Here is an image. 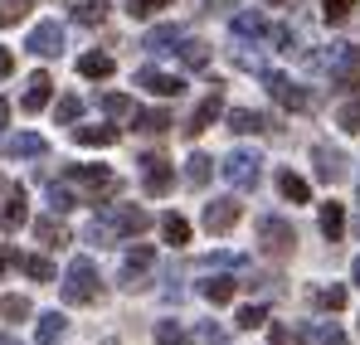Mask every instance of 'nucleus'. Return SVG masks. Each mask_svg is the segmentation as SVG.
Returning <instances> with one entry per match:
<instances>
[{
  "instance_id": "nucleus-1",
  "label": "nucleus",
  "mask_w": 360,
  "mask_h": 345,
  "mask_svg": "<svg viewBox=\"0 0 360 345\" xmlns=\"http://www.w3.org/2000/svg\"><path fill=\"white\" fill-rule=\"evenodd\" d=\"M151 229V214L136 204H112L98 224H88V243H112V238H131V233Z\"/></svg>"
},
{
  "instance_id": "nucleus-2",
  "label": "nucleus",
  "mask_w": 360,
  "mask_h": 345,
  "mask_svg": "<svg viewBox=\"0 0 360 345\" xmlns=\"http://www.w3.org/2000/svg\"><path fill=\"white\" fill-rule=\"evenodd\" d=\"M68 185H73L78 200H88V204H103V200L117 195V175L108 171V166H73V171H68Z\"/></svg>"
},
{
  "instance_id": "nucleus-3",
  "label": "nucleus",
  "mask_w": 360,
  "mask_h": 345,
  "mask_svg": "<svg viewBox=\"0 0 360 345\" xmlns=\"http://www.w3.org/2000/svg\"><path fill=\"white\" fill-rule=\"evenodd\" d=\"M103 287H98V268L88 263V258H73V268L63 273V301H73V306H88V301H98Z\"/></svg>"
},
{
  "instance_id": "nucleus-4",
  "label": "nucleus",
  "mask_w": 360,
  "mask_h": 345,
  "mask_svg": "<svg viewBox=\"0 0 360 345\" xmlns=\"http://www.w3.org/2000/svg\"><path fill=\"white\" fill-rule=\"evenodd\" d=\"M219 171H224V180H229L234 190H253V185H258V175H263V156H258V151H248V146H239V151H229V156H224V166H219Z\"/></svg>"
},
{
  "instance_id": "nucleus-5",
  "label": "nucleus",
  "mask_w": 360,
  "mask_h": 345,
  "mask_svg": "<svg viewBox=\"0 0 360 345\" xmlns=\"http://www.w3.org/2000/svg\"><path fill=\"white\" fill-rule=\"evenodd\" d=\"M292 243H297V233H292L288 219H278V214H263V219H258V248H263L268 258H288Z\"/></svg>"
},
{
  "instance_id": "nucleus-6",
  "label": "nucleus",
  "mask_w": 360,
  "mask_h": 345,
  "mask_svg": "<svg viewBox=\"0 0 360 345\" xmlns=\"http://www.w3.org/2000/svg\"><path fill=\"white\" fill-rule=\"evenodd\" d=\"M263 88H268L273 103L288 108V112H307V108H311V93H307L302 83H292L288 73H263Z\"/></svg>"
},
{
  "instance_id": "nucleus-7",
  "label": "nucleus",
  "mask_w": 360,
  "mask_h": 345,
  "mask_svg": "<svg viewBox=\"0 0 360 345\" xmlns=\"http://www.w3.org/2000/svg\"><path fill=\"white\" fill-rule=\"evenodd\" d=\"M326 68H331V83L336 88H360V49L356 44H331Z\"/></svg>"
},
{
  "instance_id": "nucleus-8",
  "label": "nucleus",
  "mask_w": 360,
  "mask_h": 345,
  "mask_svg": "<svg viewBox=\"0 0 360 345\" xmlns=\"http://www.w3.org/2000/svg\"><path fill=\"white\" fill-rule=\"evenodd\" d=\"M151 268H156V248H146V243H141V248H131V253H127V258H122V287H146V273H151Z\"/></svg>"
},
{
  "instance_id": "nucleus-9",
  "label": "nucleus",
  "mask_w": 360,
  "mask_h": 345,
  "mask_svg": "<svg viewBox=\"0 0 360 345\" xmlns=\"http://www.w3.org/2000/svg\"><path fill=\"white\" fill-rule=\"evenodd\" d=\"M30 54H34V58H59L63 54V25L39 20V25L30 30Z\"/></svg>"
},
{
  "instance_id": "nucleus-10",
  "label": "nucleus",
  "mask_w": 360,
  "mask_h": 345,
  "mask_svg": "<svg viewBox=\"0 0 360 345\" xmlns=\"http://www.w3.org/2000/svg\"><path fill=\"white\" fill-rule=\"evenodd\" d=\"M239 214H243V204L234 200V195L210 200V204H205V229H210V233H229L234 224H239Z\"/></svg>"
},
{
  "instance_id": "nucleus-11",
  "label": "nucleus",
  "mask_w": 360,
  "mask_h": 345,
  "mask_svg": "<svg viewBox=\"0 0 360 345\" xmlns=\"http://www.w3.org/2000/svg\"><path fill=\"white\" fill-rule=\"evenodd\" d=\"M141 185H146V195H166V190L176 185L171 161H166V156H141Z\"/></svg>"
},
{
  "instance_id": "nucleus-12",
  "label": "nucleus",
  "mask_w": 360,
  "mask_h": 345,
  "mask_svg": "<svg viewBox=\"0 0 360 345\" xmlns=\"http://www.w3.org/2000/svg\"><path fill=\"white\" fill-rule=\"evenodd\" d=\"M311 161H316V180H326V185H336V180H346V156H341L336 146H326V141H316V146H311Z\"/></svg>"
},
{
  "instance_id": "nucleus-13",
  "label": "nucleus",
  "mask_w": 360,
  "mask_h": 345,
  "mask_svg": "<svg viewBox=\"0 0 360 345\" xmlns=\"http://www.w3.org/2000/svg\"><path fill=\"white\" fill-rule=\"evenodd\" d=\"M49 98H54V78H49V73H34V78L25 83L20 108H25V112H39V108H49Z\"/></svg>"
},
{
  "instance_id": "nucleus-14",
  "label": "nucleus",
  "mask_w": 360,
  "mask_h": 345,
  "mask_svg": "<svg viewBox=\"0 0 360 345\" xmlns=\"http://www.w3.org/2000/svg\"><path fill=\"white\" fill-rule=\"evenodd\" d=\"M136 88H146V93H156V98H176L185 83H180L176 73H156V68H141V73H136Z\"/></svg>"
},
{
  "instance_id": "nucleus-15",
  "label": "nucleus",
  "mask_w": 360,
  "mask_h": 345,
  "mask_svg": "<svg viewBox=\"0 0 360 345\" xmlns=\"http://www.w3.org/2000/svg\"><path fill=\"white\" fill-rule=\"evenodd\" d=\"M219 112H224V98H219V88H214V93H210V98L190 112V126H185V131H190V136H200V131H205V126H210Z\"/></svg>"
},
{
  "instance_id": "nucleus-16",
  "label": "nucleus",
  "mask_w": 360,
  "mask_h": 345,
  "mask_svg": "<svg viewBox=\"0 0 360 345\" xmlns=\"http://www.w3.org/2000/svg\"><path fill=\"white\" fill-rule=\"evenodd\" d=\"M44 151H49V141L34 136V131H15V136H5V156H44Z\"/></svg>"
},
{
  "instance_id": "nucleus-17",
  "label": "nucleus",
  "mask_w": 360,
  "mask_h": 345,
  "mask_svg": "<svg viewBox=\"0 0 360 345\" xmlns=\"http://www.w3.org/2000/svg\"><path fill=\"white\" fill-rule=\"evenodd\" d=\"M63 331H68V321H63V311H44L39 321H34V336H39V345H59Z\"/></svg>"
},
{
  "instance_id": "nucleus-18",
  "label": "nucleus",
  "mask_w": 360,
  "mask_h": 345,
  "mask_svg": "<svg viewBox=\"0 0 360 345\" xmlns=\"http://www.w3.org/2000/svg\"><path fill=\"white\" fill-rule=\"evenodd\" d=\"M185 39V30L180 25H156V30H146V49L151 54H171V44Z\"/></svg>"
},
{
  "instance_id": "nucleus-19",
  "label": "nucleus",
  "mask_w": 360,
  "mask_h": 345,
  "mask_svg": "<svg viewBox=\"0 0 360 345\" xmlns=\"http://www.w3.org/2000/svg\"><path fill=\"white\" fill-rule=\"evenodd\" d=\"M0 224H5V229H20V224H25V190H20V185H10V190H5Z\"/></svg>"
},
{
  "instance_id": "nucleus-20",
  "label": "nucleus",
  "mask_w": 360,
  "mask_h": 345,
  "mask_svg": "<svg viewBox=\"0 0 360 345\" xmlns=\"http://www.w3.org/2000/svg\"><path fill=\"white\" fill-rule=\"evenodd\" d=\"M68 15L78 25H103L108 20V0H68Z\"/></svg>"
},
{
  "instance_id": "nucleus-21",
  "label": "nucleus",
  "mask_w": 360,
  "mask_h": 345,
  "mask_svg": "<svg viewBox=\"0 0 360 345\" xmlns=\"http://www.w3.org/2000/svg\"><path fill=\"white\" fill-rule=\"evenodd\" d=\"M234 34H239V39H263V34H268V20H263L258 10H239V15H234Z\"/></svg>"
},
{
  "instance_id": "nucleus-22",
  "label": "nucleus",
  "mask_w": 360,
  "mask_h": 345,
  "mask_svg": "<svg viewBox=\"0 0 360 345\" xmlns=\"http://www.w3.org/2000/svg\"><path fill=\"white\" fill-rule=\"evenodd\" d=\"M112 68H117V58H112V54H98V49L78 58V73H83V78H112Z\"/></svg>"
},
{
  "instance_id": "nucleus-23",
  "label": "nucleus",
  "mask_w": 360,
  "mask_h": 345,
  "mask_svg": "<svg viewBox=\"0 0 360 345\" xmlns=\"http://www.w3.org/2000/svg\"><path fill=\"white\" fill-rule=\"evenodd\" d=\"M234 278H210V282H200V297L210 301V306H224V301H234Z\"/></svg>"
},
{
  "instance_id": "nucleus-24",
  "label": "nucleus",
  "mask_w": 360,
  "mask_h": 345,
  "mask_svg": "<svg viewBox=\"0 0 360 345\" xmlns=\"http://www.w3.org/2000/svg\"><path fill=\"white\" fill-rule=\"evenodd\" d=\"M278 190H283V200H292V204H307V200H311V185L292 171H278Z\"/></svg>"
},
{
  "instance_id": "nucleus-25",
  "label": "nucleus",
  "mask_w": 360,
  "mask_h": 345,
  "mask_svg": "<svg viewBox=\"0 0 360 345\" xmlns=\"http://www.w3.org/2000/svg\"><path fill=\"white\" fill-rule=\"evenodd\" d=\"M210 175H214V161H210L205 151H190V161H185V180L200 190V185H210Z\"/></svg>"
},
{
  "instance_id": "nucleus-26",
  "label": "nucleus",
  "mask_w": 360,
  "mask_h": 345,
  "mask_svg": "<svg viewBox=\"0 0 360 345\" xmlns=\"http://www.w3.org/2000/svg\"><path fill=\"white\" fill-rule=\"evenodd\" d=\"M73 141L78 146H112L117 141V126H73Z\"/></svg>"
},
{
  "instance_id": "nucleus-27",
  "label": "nucleus",
  "mask_w": 360,
  "mask_h": 345,
  "mask_svg": "<svg viewBox=\"0 0 360 345\" xmlns=\"http://www.w3.org/2000/svg\"><path fill=\"white\" fill-rule=\"evenodd\" d=\"M131 122H136V131H146V136L171 131V112H161V108H151V112H131Z\"/></svg>"
},
{
  "instance_id": "nucleus-28",
  "label": "nucleus",
  "mask_w": 360,
  "mask_h": 345,
  "mask_svg": "<svg viewBox=\"0 0 360 345\" xmlns=\"http://www.w3.org/2000/svg\"><path fill=\"white\" fill-rule=\"evenodd\" d=\"M321 233H326L331 243H336V238L346 233V209H341L336 200H331V204H321Z\"/></svg>"
},
{
  "instance_id": "nucleus-29",
  "label": "nucleus",
  "mask_w": 360,
  "mask_h": 345,
  "mask_svg": "<svg viewBox=\"0 0 360 345\" xmlns=\"http://www.w3.org/2000/svg\"><path fill=\"white\" fill-rule=\"evenodd\" d=\"M180 63H185V68H205V63H210V44H200V39H180Z\"/></svg>"
},
{
  "instance_id": "nucleus-30",
  "label": "nucleus",
  "mask_w": 360,
  "mask_h": 345,
  "mask_svg": "<svg viewBox=\"0 0 360 345\" xmlns=\"http://www.w3.org/2000/svg\"><path fill=\"white\" fill-rule=\"evenodd\" d=\"M39 243H44V248H63V243H68V229H63L59 219H39Z\"/></svg>"
},
{
  "instance_id": "nucleus-31",
  "label": "nucleus",
  "mask_w": 360,
  "mask_h": 345,
  "mask_svg": "<svg viewBox=\"0 0 360 345\" xmlns=\"http://www.w3.org/2000/svg\"><path fill=\"white\" fill-rule=\"evenodd\" d=\"M161 233H166V243H176V248L190 243V224H185L180 214H166V219H161Z\"/></svg>"
},
{
  "instance_id": "nucleus-32",
  "label": "nucleus",
  "mask_w": 360,
  "mask_h": 345,
  "mask_svg": "<svg viewBox=\"0 0 360 345\" xmlns=\"http://www.w3.org/2000/svg\"><path fill=\"white\" fill-rule=\"evenodd\" d=\"M20 268L34 278V282H54V263L49 258H39V253H30V258H20Z\"/></svg>"
},
{
  "instance_id": "nucleus-33",
  "label": "nucleus",
  "mask_w": 360,
  "mask_h": 345,
  "mask_svg": "<svg viewBox=\"0 0 360 345\" xmlns=\"http://www.w3.org/2000/svg\"><path fill=\"white\" fill-rule=\"evenodd\" d=\"M229 131H243V136H248V131H263V117L248 112V108H234V112H229Z\"/></svg>"
},
{
  "instance_id": "nucleus-34",
  "label": "nucleus",
  "mask_w": 360,
  "mask_h": 345,
  "mask_svg": "<svg viewBox=\"0 0 360 345\" xmlns=\"http://www.w3.org/2000/svg\"><path fill=\"white\" fill-rule=\"evenodd\" d=\"M156 345H190L180 321H156Z\"/></svg>"
},
{
  "instance_id": "nucleus-35",
  "label": "nucleus",
  "mask_w": 360,
  "mask_h": 345,
  "mask_svg": "<svg viewBox=\"0 0 360 345\" xmlns=\"http://www.w3.org/2000/svg\"><path fill=\"white\" fill-rule=\"evenodd\" d=\"M30 5H34V0H0V30H5V25H20V20L30 15Z\"/></svg>"
},
{
  "instance_id": "nucleus-36",
  "label": "nucleus",
  "mask_w": 360,
  "mask_h": 345,
  "mask_svg": "<svg viewBox=\"0 0 360 345\" xmlns=\"http://www.w3.org/2000/svg\"><path fill=\"white\" fill-rule=\"evenodd\" d=\"M0 316H5V321H25V316H30V301H25V297H0Z\"/></svg>"
},
{
  "instance_id": "nucleus-37",
  "label": "nucleus",
  "mask_w": 360,
  "mask_h": 345,
  "mask_svg": "<svg viewBox=\"0 0 360 345\" xmlns=\"http://www.w3.org/2000/svg\"><path fill=\"white\" fill-rule=\"evenodd\" d=\"M336 122H341V131H360V98H351V103H341V112H336Z\"/></svg>"
},
{
  "instance_id": "nucleus-38",
  "label": "nucleus",
  "mask_w": 360,
  "mask_h": 345,
  "mask_svg": "<svg viewBox=\"0 0 360 345\" xmlns=\"http://www.w3.org/2000/svg\"><path fill=\"white\" fill-rule=\"evenodd\" d=\"M316 306H321V311H341V306H346V287H321L316 292Z\"/></svg>"
},
{
  "instance_id": "nucleus-39",
  "label": "nucleus",
  "mask_w": 360,
  "mask_h": 345,
  "mask_svg": "<svg viewBox=\"0 0 360 345\" xmlns=\"http://www.w3.org/2000/svg\"><path fill=\"white\" fill-rule=\"evenodd\" d=\"M311 345H346V336H341V326H331V321H321V326L311 331Z\"/></svg>"
},
{
  "instance_id": "nucleus-40",
  "label": "nucleus",
  "mask_w": 360,
  "mask_h": 345,
  "mask_svg": "<svg viewBox=\"0 0 360 345\" xmlns=\"http://www.w3.org/2000/svg\"><path fill=\"white\" fill-rule=\"evenodd\" d=\"M171 0H127V15H136V20H151L156 10H166Z\"/></svg>"
},
{
  "instance_id": "nucleus-41",
  "label": "nucleus",
  "mask_w": 360,
  "mask_h": 345,
  "mask_svg": "<svg viewBox=\"0 0 360 345\" xmlns=\"http://www.w3.org/2000/svg\"><path fill=\"white\" fill-rule=\"evenodd\" d=\"M103 112H108V117H131V98H122V93H103Z\"/></svg>"
},
{
  "instance_id": "nucleus-42",
  "label": "nucleus",
  "mask_w": 360,
  "mask_h": 345,
  "mask_svg": "<svg viewBox=\"0 0 360 345\" xmlns=\"http://www.w3.org/2000/svg\"><path fill=\"white\" fill-rule=\"evenodd\" d=\"M321 10H326V20H331V25H341V20H346V15L356 10V0H326Z\"/></svg>"
},
{
  "instance_id": "nucleus-43",
  "label": "nucleus",
  "mask_w": 360,
  "mask_h": 345,
  "mask_svg": "<svg viewBox=\"0 0 360 345\" xmlns=\"http://www.w3.org/2000/svg\"><path fill=\"white\" fill-rule=\"evenodd\" d=\"M78 112H83V103H78V98H59V108H54V117H59L63 126H68V122H78Z\"/></svg>"
},
{
  "instance_id": "nucleus-44",
  "label": "nucleus",
  "mask_w": 360,
  "mask_h": 345,
  "mask_svg": "<svg viewBox=\"0 0 360 345\" xmlns=\"http://www.w3.org/2000/svg\"><path fill=\"white\" fill-rule=\"evenodd\" d=\"M263 321H268V311H263V306H243V311H239V326H243V331H253V326H263Z\"/></svg>"
},
{
  "instance_id": "nucleus-45",
  "label": "nucleus",
  "mask_w": 360,
  "mask_h": 345,
  "mask_svg": "<svg viewBox=\"0 0 360 345\" xmlns=\"http://www.w3.org/2000/svg\"><path fill=\"white\" fill-rule=\"evenodd\" d=\"M49 204H54V209H73V190H68V185H54V190H49Z\"/></svg>"
},
{
  "instance_id": "nucleus-46",
  "label": "nucleus",
  "mask_w": 360,
  "mask_h": 345,
  "mask_svg": "<svg viewBox=\"0 0 360 345\" xmlns=\"http://www.w3.org/2000/svg\"><path fill=\"white\" fill-rule=\"evenodd\" d=\"M268 345H302V336L292 331V326H273V336H268Z\"/></svg>"
},
{
  "instance_id": "nucleus-47",
  "label": "nucleus",
  "mask_w": 360,
  "mask_h": 345,
  "mask_svg": "<svg viewBox=\"0 0 360 345\" xmlns=\"http://www.w3.org/2000/svg\"><path fill=\"white\" fill-rule=\"evenodd\" d=\"M10 73H15V54H10V49H0V78H10Z\"/></svg>"
},
{
  "instance_id": "nucleus-48",
  "label": "nucleus",
  "mask_w": 360,
  "mask_h": 345,
  "mask_svg": "<svg viewBox=\"0 0 360 345\" xmlns=\"http://www.w3.org/2000/svg\"><path fill=\"white\" fill-rule=\"evenodd\" d=\"M10 263H20V258H15V253H5V248H0V273H5V268H10Z\"/></svg>"
},
{
  "instance_id": "nucleus-49",
  "label": "nucleus",
  "mask_w": 360,
  "mask_h": 345,
  "mask_svg": "<svg viewBox=\"0 0 360 345\" xmlns=\"http://www.w3.org/2000/svg\"><path fill=\"white\" fill-rule=\"evenodd\" d=\"M5 122H10V103L0 98V131H5Z\"/></svg>"
},
{
  "instance_id": "nucleus-50",
  "label": "nucleus",
  "mask_w": 360,
  "mask_h": 345,
  "mask_svg": "<svg viewBox=\"0 0 360 345\" xmlns=\"http://www.w3.org/2000/svg\"><path fill=\"white\" fill-rule=\"evenodd\" d=\"M351 278H356V287H360V258H356V263H351Z\"/></svg>"
},
{
  "instance_id": "nucleus-51",
  "label": "nucleus",
  "mask_w": 360,
  "mask_h": 345,
  "mask_svg": "<svg viewBox=\"0 0 360 345\" xmlns=\"http://www.w3.org/2000/svg\"><path fill=\"white\" fill-rule=\"evenodd\" d=\"M0 345H20V341H15V336H0Z\"/></svg>"
},
{
  "instance_id": "nucleus-52",
  "label": "nucleus",
  "mask_w": 360,
  "mask_h": 345,
  "mask_svg": "<svg viewBox=\"0 0 360 345\" xmlns=\"http://www.w3.org/2000/svg\"><path fill=\"white\" fill-rule=\"evenodd\" d=\"M219 5H229V0H210V10H219Z\"/></svg>"
},
{
  "instance_id": "nucleus-53",
  "label": "nucleus",
  "mask_w": 360,
  "mask_h": 345,
  "mask_svg": "<svg viewBox=\"0 0 360 345\" xmlns=\"http://www.w3.org/2000/svg\"><path fill=\"white\" fill-rule=\"evenodd\" d=\"M268 5H283V0H268Z\"/></svg>"
}]
</instances>
